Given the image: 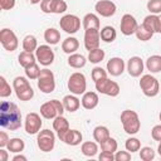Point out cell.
Returning a JSON list of instances; mask_svg holds the SVG:
<instances>
[{"mask_svg":"<svg viewBox=\"0 0 161 161\" xmlns=\"http://www.w3.org/2000/svg\"><path fill=\"white\" fill-rule=\"evenodd\" d=\"M0 126L10 131L21 127V112L13 102H1L0 104Z\"/></svg>","mask_w":161,"mask_h":161,"instance_id":"obj_1","label":"cell"},{"mask_svg":"<svg viewBox=\"0 0 161 161\" xmlns=\"http://www.w3.org/2000/svg\"><path fill=\"white\" fill-rule=\"evenodd\" d=\"M121 122L125 132L128 135H136L140 131L141 122H140L138 114L132 109H125L121 113Z\"/></svg>","mask_w":161,"mask_h":161,"instance_id":"obj_2","label":"cell"},{"mask_svg":"<svg viewBox=\"0 0 161 161\" xmlns=\"http://www.w3.org/2000/svg\"><path fill=\"white\" fill-rule=\"evenodd\" d=\"M13 88L16 93V97L20 101H30L34 96V91L25 77H15L13 80Z\"/></svg>","mask_w":161,"mask_h":161,"instance_id":"obj_3","label":"cell"},{"mask_svg":"<svg viewBox=\"0 0 161 161\" xmlns=\"http://www.w3.org/2000/svg\"><path fill=\"white\" fill-rule=\"evenodd\" d=\"M38 88L43 93H52L55 89V80H54V74L50 69H42L40 74L38 77Z\"/></svg>","mask_w":161,"mask_h":161,"instance_id":"obj_4","label":"cell"},{"mask_svg":"<svg viewBox=\"0 0 161 161\" xmlns=\"http://www.w3.org/2000/svg\"><path fill=\"white\" fill-rule=\"evenodd\" d=\"M140 88L146 97H155L160 91V84L151 74H145L140 79Z\"/></svg>","mask_w":161,"mask_h":161,"instance_id":"obj_5","label":"cell"},{"mask_svg":"<svg viewBox=\"0 0 161 161\" xmlns=\"http://www.w3.org/2000/svg\"><path fill=\"white\" fill-rule=\"evenodd\" d=\"M36 143L40 151L43 152H50L54 148L55 145V135L50 130H43L38 132L36 136Z\"/></svg>","mask_w":161,"mask_h":161,"instance_id":"obj_6","label":"cell"},{"mask_svg":"<svg viewBox=\"0 0 161 161\" xmlns=\"http://www.w3.org/2000/svg\"><path fill=\"white\" fill-rule=\"evenodd\" d=\"M86 88H87V82H86V77L83 73L75 72L70 74L68 79V89L70 91V93L79 96L86 92Z\"/></svg>","mask_w":161,"mask_h":161,"instance_id":"obj_7","label":"cell"},{"mask_svg":"<svg viewBox=\"0 0 161 161\" xmlns=\"http://www.w3.org/2000/svg\"><path fill=\"white\" fill-rule=\"evenodd\" d=\"M96 91H98L102 94L109 96V97H116V96H118L121 89H119V86L117 82L111 80L107 77V78H103V79H99L96 82Z\"/></svg>","mask_w":161,"mask_h":161,"instance_id":"obj_8","label":"cell"},{"mask_svg":"<svg viewBox=\"0 0 161 161\" xmlns=\"http://www.w3.org/2000/svg\"><path fill=\"white\" fill-rule=\"evenodd\" d=\"M0 43H1L3 48L8 52H14L19 45L15 33L8 28H4L0 30Z\"/></svg>","mask_w":161,"mask_h":161,"instance_id":"obj_9","label":"cell"},{"mask_svg":"<svg viewBox=\"0 0 161 161\" xmlns=\"http://www.w3.org/2000/svg\"><path fill=\"white\" fill-rule=\"evenodd\" d=\"M59 25H60L62 30H64L67 34H74L80 28V19L77 15L67 14V15L60 18Z\"/></svg>","mask_w":161,"mask_h":161,"instance_id":"obj_10","label":"cell"},{"mask_svg":"<svg viewBox=\"0 0 161 161\" xmlns=\"http://www.w3.org/2000/svg\"><path fill=\"white\" fill-rule=\"evenodd\" d=\"M68 5L64 0H42L40 9L45 14H63L67 10Z\"/></svg>","mask_w":161,"mask_h":161,"instance_id":"obj_11","label":"cell"},{"mask_svg":"<svg viewBox=\"0 0 161 161\" xmlns=\"http://www.w3.org/2000/svg\"><path fill=\"white\" fill-rule=\"evenodd\" d=\"M35 57L36 60L44 67H48L54 62V52L49 45H39L35 50Z\"/></svg>","mask_w":161,"mask_h":161,"instance_id":"obj_12","label":"cell"},{"mask_svg":"<svg viewBox=\"0 0 161 161\" xmlns=\"http://www.w3.org/2000/svg\"><path fill=\"white\" fill-rule=\"evenodd\" d=\"M24 127H25L26 133H29V135L38 133L40 131V127H42V118H40V116L38 113H35V112L28 113L26 117H25Z\"/></svg>","mask_w":161,"mask_h":161,"instance_id":"obj_13","label":"cell"},{"mask_svg":"<svg viewBox=\"0 0 161 161\" xmlns=\"http://www.w3.org/2000/svg\"><path fill=\"white\" fill-rule=\"evenodd\" d=\"M137 26H138V24H137V21H136V19H135L133 15H131V14H125V15L122 16L119 28H121V33H122L123 35H127V36H128V35L135 34L136 30H137Z\"/></svg>","mask_w":161,"mask_h":161,"instance_id":"obj_14","label":"cell"},{"mask_svg":"<svg viewBox=\"0 0 161 161\" xmlns=\"http://www.w3.org/2000/svg\"><path fill=\"white\" fill-rule=\"evenodd\" d=\"M99 42H101V34L99 29H86L84 33V47L89 52L92 49L99 48Z\"/></svg>","mask_w":161,"mask_h":161,"instance_id":"obj_15","label":"cell"},{"mask_svg":"<svg viewBox=\"0 0 161 161\" xmlns=\"http://www.w3.org/2000/svg\"><path fill=\"white\" fill-rule=\"evenodd\" d=\"M94 10L103 18H109L112 15H114L117 8L116 4L111 0H99L94 5Z\"/></svg>","mask_w":161,"mask_h":161,"instance_id":"obj_16","label":"cell"},{"mask_svg":"<svg viewBox=\"0 0 161 161\" xmlns=\"http://www.w3.org/2000/svg\"><path fill=\"white\" fill-rule=\"evenodd\" d=\"M143 67H145L143 65V60L137 55L131 57L128 59V62H127V72H128V74L131 77H135V78L140 77L142 74Z\"/></svg>","mask_w":161,"mask_h":161,"instance_id":"obj_17","label":"cell"},{"mask_svg":"<svg viewBox=\"0 0 161 161\" xmlns=\"http://www.w3.org/2000/svg\"><path fill=\"white\" fill-rule=\"evenodd\" d=\"M107 72L113 75L118 77L125 72V62L119 57H113L107 62Z\"/></svg>","mask_w":161,"mask_h":161,"instance_id":"obj_18","label":"cell"},{"mask_svg":"<svg viewBox=\"0 0 161 161\" xmlns=\"http://www.w3.org/2000/svg\"><path fill=\"white\" fill-rule=\"evenodd\" d=\"M59 138H60V141H63L65 145L77 146V145H79V143L82 142L83 136H82V133H80L78 130H70V128H69V130L65 131L63 135H60Z\"/></svg>","mask_w":161,"mask_h":161,"instance_id":"obj_19","label":"cell"},{"mask_svg":"<svg viewBox=\"0 0 161 161\" xmlns=\"http://www.w3.org/2000/svg\"><path fill=\"white\" fill-rule=\"evenodd\" d=\"M148 30L153 33H161V18L157 16L156 14H150L143 19L142 23Z\"/></svg>","mask_w":161,"mask_h":161,"instance_id":"obj_20","label":"cell"},{"mask_svg":"<svg viewBox=\"0 0 161 161\" xmlns=\"http://www.w3.org/2000/svg\"><path fill=\"white\" fill-rule=\"evenodd\" d=\"M99 102L98 94L96 92H84L82 97V106L86 109H93L97 107Z\"/></svg>","mask_w":161,"mask_h":161,"instance_id":"obj_21","label":"cell"},{"mask_svg":"<svg viewBox=\"0 0 161 161\" xmlns=\"http://www.w3.org/2000/svg\"><path fill=\"white\" fill-rule=\"evenodd\" d=\"M40 114L47 119H54L58 114V111L52 101H48L40 106Z\"/></svg>","mask_w":161,"mask_h":161,"instance_id":"obj_22","label":"cell"},{"mask_svg":"<svg viewBox=\"0 0 161 161\" xmlns=\"http://www.w3.org/2000/svg\"><path fill=\"white\" fill-rule=\"evenodd\" d=\"M78 48H79V42L74 36H68L62 43V50L64 53H67V54L75 53V50H78Z\"/></svg>","mask_w":161,"mask_h":161,"instance_id":"obj_23","label":"cell"},{"mask_svg":"<svg viewBox=\"0 0 161 161\" xmlns=\"http://www.w3.org/2000/svg\"><path fill=\"white\" fill-rule=\"evenodd\" d=\"M53 128H54V131H57L58 137H59L60 135H63L65 131L69 130V122L65 117H63V114L57 116L53 121Z\"/></svg>","mask_w":161,"mask_h":161,"instance_id":"obj_24","label":"cell"},{"mask_svg":"<svg viewBox=\"0 0 161 161\" xmlns=\"http://www.w3.org/2000/svg\"><path fill=\"white\" fill-rule=\"evenodd\" d=\"M62 102H63V106H64L65 111H68V112H75V111H78V108L80 106L79 99L75 96H72V94L64 96Z\"/></svg>","mask_w":161,"mask_h":161,"instance_id":"obj_25","label":"cell"},{"mask_svg":"<svg viewBox=\"0 0 161 161\" xmlns=\"http://www.w3.org/2000/svg\"><path fill=\"white\" fill-rule=\"evenodd\" d=\"M146 68L151 73H157L161 72V55H151L146 60Z\"/></svg>","mask_w":161,"mask_h":161,"instance_id":"obj_26","label":"cell"},{"mask_svg":"<svg viewBox=\"0 0 161 161\" xmlns=\"http://www.w3.org/2000/svg\"><path fill=\"white\" fill-rule=\"evenodd\" d=\"M83 28L84 29H99V18L93 13L86 14L83 18Z\"/></svg>","mask_w":161,"mask_h":161,"instance_id":"obj_27","label":"cell"},{"mask_svg":"<svg viewBox=\"0 0 161 161\" xmlns=\"http://www.w3.org/2000/svg\"><path fill=\"white\" fill-rule=\"evenodd\" d=\"M44 40L50 45H55L60 42V33L55 28H48L44 31Z\"/></svg>","mask_w":161,"mask_h":161,"instance_id":"obj_28","label":"cell"},{"mask_svg":"<svg viewBox=\"0 0 161 161\" xmlns=\"http://www.w3.org/2000/svg\"><path fill=\"white\" fill-rule=\"evenodd\" d=\"M86 57L82 55V54H78V53H73V54H69L68 57V64L72 67V68H75V69H79V68H83L86 65Z\"/></svg>","mask_w":161,"mask_h":161,"instance_id":"obj_29","label":"cell"},{"mask_svg":"<svg viewBox=\"0 0 161 161\" xmlns=\"http://www.w3.org/2000/svg\"><path fill=\"white\" fill-rule=\"evenodd\" d=\"M18 60H19V64L25 69L26 67H29V65H31V64L35 63L36 57H35L31 52H25V50H24V52H21V53L19 54Z\"/></svg>","mask_w":161,"mask_h":161,"instance_id":"obj_30","label":"cell"},{"mask_svg":"<svg viewBox=\"0 0 161 161\" xmlns=\"http://www.w3.org/2000/svg\"><path fill=\"white\" fill-rule=\"evenodd\" d=\"M109 131L106 126H97L94 127L93 130V138L98 142V143H102L104 142L107 138H109Z\"/></svg>","mask_w":161,"mask_h":161,"instance_id":"obj_31","label":"cell"},{"mask_svg":"<svg viewBox=\"0 0 161 161\" xmlns=\"http://www.w3.org/2000/svg\"><path fill=\"white\" fill-rule=\"evenodd\" d=\"M99 34H101V39H102L103 42H106V43H112V42L116 39V36H117L116 29H114L113 26H111V25L104 26V28L99 31Z\"/></svg>","mask_w":161,"mask_h":161,"instance_id":"obj_32","label":"cell"},{"mask_svg":"<svg viewBox=\"0 0 161 161\" xmlns=\"http://www.w3.org/2000/svg\"><path fill=\"white\" fill-rule=\"evenodd\" d=\"M8 151L10 152H14V153H18V152H21L25 147V143L21 138H18V137H14V138H10L9 142H8Z\"/></svg>","mask_w":161,"mask_h":161,"instance_id":"obj_33","label":"cell"},{"mask_svg":"<svg viewBox=\"0 0 161 161\" xmlns=\"http://www.w3.org/2000/svg\"><path fill=\"white\" fill-rule=\"evenodd\" d=\"M80 150H82V153H83L84 156L93 157V156H96V153H97V151H98V146H97V143L93 142V141H86V142L82 143Z\"/></svg>","mask_w":161,"mask_h":161,"instance_id":"obj_34","label":"cell"},{"mask_svg":"<svg viewBox=\"0 0 161 161\" xmlns=\"http://www.w3.org/2000/svg\"><path fill=\"white\" fill-rule=\"evenodd\" d=\"M36 48H38L36 38L34 35H31V34L25 35L24 39H23V49L25 52H31L33 53L34 50H36Z\"/></svg>","mask_w":161,"mask_h":161,"instance_id":"obj_35","label":"cell"},{"mask_svg":"<svg viewBox=\"0 0 161 161\" xmlns=\"http://www.w3.org/2000/svg\"><path fill=\"white\" fill-rule=\"evenodd\" d=\"M136 36H137V39L138 40H142V42H147V40H150L151 38H152V35L155 34L153 31H151V30H148L143 24H141V25H138L137 26V30H136Z\"/></svg>","mask_w":161,"mask_h":161,"instance_id":"obj_36","label":"cell"},{"mask_svg":"<svg viewBox=\"0 0 161 161\" xmlns=\"http://www.w3.org/2000/svg\"><path fill=\"white\" fill-rule=\"evenodd\" d=\"M104 58V50H102L101 48H96V49H92L89 50L88 53V60L93 64H97V63H101Z\"/></svg>","mask_w":161,"mask_h":161,"instance_id":"obj_37","label":"cell"},{"mask_svg":"<svg viewBox=\"0 0 161 161\" xmlns=\"http://www.w3.org/2000/svg\"><path fill=\"white\" fill-rule=\"evenodd\" d=\"M99 145H101V150L102 151H107V152H111V153H114L117 151V147H118L117 141L114 138H112V137L107 138L104 142H102Z\"/></svg>","mask_w":161,"mask_h":161,"instance_id":"obj_38","label":"cell"},{"mask_svg":"<svg viewBox=\"0 0 161 161\" xmlns=\"http://www.w3.org/2000/svg\"><path fill=\"white\" fill-rule=\"evenodd\" d=\"M125 146H126V150L132 153V152L140 151V148H141V142H140V140L136 138V137H130V138L126 140Z\"/></svg>","mask_w":161,"mask_h":161,"instance_id":"obj_39","label":"cell"},{"mask_svg":"<svg viewBox=\"0 0 161 161\" xmlns=\"http://www.w3.org/2000/svg\"><path fill=\"white\" fill-rule=\"evenodd\" d=\"M40 70L42 69L39 68V65L36 63H34V64H31V65L25 68V75L28 78H30V79H38V77L40 74Z\"/></svg>","mask_w":161,"mask_h":161,"instance_id":"obj_40","label":"cell"},{"mask_svg":"<svg viewBox=\"0 0 161 161\" xmlns=\"http://www.w3.org/2000/svg\"><path fill=\"white\" fill-rule=\"evenodd\" d=\"M11 87H10V84L6 82V79L1 75L0 77V97H3V98H5V97H9L10 94H11Z\"/></svg>","mask_w":161,"mask_h":161,"instance_id":"obj_41","label":"cell"},{"mask_svg":"<svg viewBox=\"0 0 161 161\" xmlns=\"http://www.w3.org/2000/svg\"><path fill=\"white\" fill-rule=\"evenodd\" d=\"M140 158L143 160V161H151L155 158V151L152 147H148V146H145L141 148L140 151Z\"/></svg>","mask_w":161,"mask_h":161,"instance_id":"obj_42","label":"cell"},{"mask_svg":"<svg viewBox=\"0 0 161 161\" xmlns=\"http://www.w3.org/2000/svg\"><path fill=\"white\" fill-rule=\"evenodd\" d=\"M91 75H92V79L94 80V83H96V82L99 80V79L107 78V72H106L102 67H94V68L92 69Z\"/></svg>","mask_w":161,"mask_h":161,"instance_id":"obj_43","label":"cell"},{"mask_svg":"<svg viewBox=\"0 0 161 161\" xmlns=\"http://www.w3.org/2000/svg\"><path fill=\"white\" fill-rule=\"evenodd\" d=\"M147 10L151 14H160L161 13V0H148Z\"/></svg>","mask_w":161,"mask_h":161,"instance_id":"obj_44","label":"cell"},{"mask_svg":"<svg viewBox=\"0 0 161 161\" xmlns=\"http://www.w3.org/2000/svg\"><path fill=\"white\" fill-rule=\"evenodd\" d=\"M131 152L130 151H117L114 155V161H130Z\"/></svg>","mask_w":161,"mask_h":161,"instance_id":"obj_45","label":"cell"},{"mask_svg":"<svg viewBox=\"0 0 161 161\" xmlns=\"http://www.w3.org/2000/svg\"><path fill=\"white\" fill-rule=\"evenodd\" d=\"M151 136L155 141H161V125H156L151 130Z\"/></svg>","mask_w":161,"mask_h":161,"instance_id":"obj_46","label":"cell"},{"mask_svg":"<svg viewBox=\"0 0 161 161\" xmlns=\"http://www.w3.org/2000/svg\"><path fill=\"white\" fill-rule=\"evenodd\" d=\"M15 6V0H0V8L3 10H10Z\"/></svg>","mask_w":161,"mask_h":161,"instance_id":"obj_47","label":"cell"},{"mask_svg":"<svg viewBox=\"0 0 161 161\" xmlns=\"http://www.w3.org/2000/svg\"><path fill=\"white\" fill-rule=\"evenodd\" d=\"M98 158H99V161H113L114 155L111 152H107V151H102L101 155L98 156Z\"/></svg>","mask_w":161,"mask_h":161,"instance_id":"obj_48","label":"cell"},{"mask_svg":"<svg viewBox=\"0 0 161 161\" xmlns=\"http://www.w3.org/2000/svg\"><path fill=\"white\" fill-rule=\"evenodd\" d=\"M9 136L5 131H1L0 132V147H6L8 146V142H9Z\"/></svg>","mask_w":161,"mask_h":161,"instance_id":"obj_49","label":"cell"},{"mask_svg":"<svg viewBox=\"0 0 161 161\" xmlns=\"http://www.w3.org/2000/svg\"><path fill=\"white\" fill-rule=\"evenodd\" d=\"M52 102L54 103V106H55V108H57V111H58V114H59V116L63 114L64 111H65V108H64V106H63V102H60V101H58V99H52Z\"/></svg>","mask_w":161,"mask_h":161,"instance_id":"obj_50","label":"cell"},{"mask_svg":"<svg viewBox=\"0 0 161 161\" xmlns=\"http://www.w3.org/2000/svg\"><path fill=\"white\" fill-rule=\"evenodd\" d=\"M9 158V153L6 150H4V147L0 148V161H8Z\"/></svg>","mask_w":161,"mask_h":161,"instance_id":"obj_51","label":"cell"},{"mask_svg":"<svg viewBox=\"0 0 161 161\" xmlns=\"http://www.w3.org/2000/svg\"><path fill=\"white\" fill-rule=\"evenodd\" d=\"M13 161H26V157L23 155H16L13 157Z\"/></svg>","mask_w":161,"mask_h":161,"instance_id":"obj_52","label":"cell"},{"mask_svg":"<svg viewBox=\"0 0 161 161\" xmlns=\"http://www.w3.org/2000/svg\"><path fill=\"white\" fill-rule=\"evenodd\" d=\"M29 3L34 5V4H39V3H42V0H29Z\"/></svg>","mask_w":161,"mask_h":161,"instance_id":"obj_53","label":"cell"},{"mask_svg":"<svg viewBox=\"0 0 161 161\" xmlns=\"http://www.w3.org/2000/svg\"><path fill=\"white\" fill-rule=\"evenodd\" d=\"M157 152H158V155L161 156V141H160V143H158V147H157Z\"/></svg>","mask_w":161,"mask_h":161,"instance_id":"obj_54","label":"cell"},{"mask_svg":"<svg viewBox=\"0 0 161 161\" xmlns=\"http://www.w3.org/2000/svg\"><path fill=\"white\" fill-rule=\"evenodd\" d=\"M160 121H161V112H160Z\"/></svg>","mask_w":161,"mask_h":161,"instance_id":"obj_55","label":"cell"}]
</instances>
